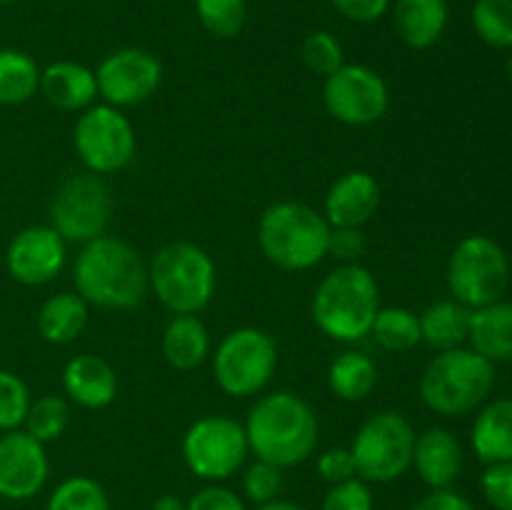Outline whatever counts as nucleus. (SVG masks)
<instances>
[{
	"label": "nucleus",
	"mask_w": 512,
	"mask_h": 510,
	"mask_svg": "<svg viewBox=\"0 0 512 510\" xmlns=\"http://www.w3.org/2000/svg\"><path fill=\"white\" fill-rule=\"evenodd\" d=\"M75 293L88 305L130 310L148 293V265L138 250L115 235H100L83 245L73 265Z\"/></svg>",
	"instance_id": "1"
},
{
	"label": "nucleus",
	"mask_w": 512,
	"mask_h": 510,
	"mask_svg": "<svg viewBox=\"0 0 512 510\" xmlns=\"http://www.w3.org/2000/svg\"><path fill=\"white\" fill-rule=\"evenodd\" d=\"M250 453L278 468H293L315 453L320 425L313 405L290 390L255 400L245 420Z\"/></svg>",
	"instance_id": "2"
},
{
	"label": "nucleus",
	"mask_w": 512,
	"mask_h": 510,
	"mask_svg": "<svg viewBox=\"0 0 512 510\" xmlns=\"http://www.w3.org/2000/svg\"><path fill=\"white\" fill-rule=\"evenodd\" d=\"M380 310V290L375 275L360 263L330 270L313 295V320L328 338L340 343L370 335Z\"/></svg>",
	"instance_id": "3"
},
{
	"label": "nucleus",
	"mask_w": 512,
	"mask_h": 510,
	"mask_svg": "<svg viewBox=\"0 0 512 510\" xmlns=\"http://www.w3.org/2000/svg\"><path fill=\"white\" fill-rule=\"evenodd\" d=\"M330 223L305 203H273L258 220V245L280 270H310L328 255Z\"/></svg>",
	"instance_id": "4"
},
{
	"label": "nucleus",
	"mask_w": 512,
	"mask_h": 510,
	"mask_svg": "<svg viewBox=\"0 0 512 510\" xmlns=\"http://www.w3.org/2000/svg\"><path fill=\"white\" fill-rule=\"evenodd\" d=\"M495 385V365L473 348L443 350L420 375V398L433 413L468 415L485 403Z\"/></svg>",
	"instance_id": "5"
},
{
	"label": "nucleus",
	"mask_w": 512,
	"mask_h": 510,
	"mask_svg": "<svg viewBox=\"0 0 512 510\" xmlns=\"http://www.w3.org/2000/svg\"><path fill=\"white\" fill-rule=\"evenodd\" d=\"M148 280L170 313L195 315L215 295V263L200 245L175 240L153 255Z\"/></svg>",
	"instance_id": "6"
},
{
	"label": "nucleus",
	"mask_w": 512,
	"mask_h": 510,
	"mask_svg": "<svg viewBox=\"0 0 512 510\" xmlns=\"http://www.w3.org/2000/svg\"><path fill=\"white\" fill-rule=\"evenodd\" d=\"M415 430L398 410L370 415L355 433L353 453L358 478L365 483H393L413 468Z\"/></svg>",
	"instance_id": "7"
},
{
	"label": "nucleus",
	"mask_w": 512,
	"mask_h": 510,
	"mask_svg": "<svg viewBox=\"0 0 512 510\" xmlns=\"http://www.w3.org/2000/svg\"><path fill=\"white\" fill-rule=\"evenodd\" d=\"M510 285V263L500 243L488 235H468L448 260V288L458 303L475 310L503 300Z\"/></svg>",
	"instance_id": "8"
},
{
	"label": "nucleus",
	"mask_w": 512,
	"mask_h": 510,
	"mask_svg": "<svg viewBox=\"0 0 512 510\" xmlns=\"http://www.w3.org/2000/svg\"><path fill=\"white\" fill-rule=\"evenodd\" d=\"M278 365V345L260 328H238L220 340L213 355L218 388L233 398H250L270 383Z\"/></svg>",
	"instance_id": "9"
},
{
	"label": "nucleus",
	"mask_w": 512,
	"mask_h": 510,
	"mask_svg": "<svg viewBox=\"0 0 512 510\" xmlns=\"http://www.w3.org/2000/svg\"><path fill=\"white\" fill-rule=\"evenodd\" d=\"M113 215V195L103 175L75 173L55 188L50 225L65 243H90L105 235Z\"/></svg>",
	"instance_id": "10"
},
{
	"label": "nucleus",
	"mask_w": 512,
	"mask_h": 510,
	"mask_svg": "<svg viewBox=\"0 0 512 510\" xmlns=\"http://www.w3.org/2000/svg\"><path fill=\"white\" fill-rule=\"evenodd\" d=\"M250 453L248 435L228 415H203L183 435V460L190 473L220 483L238 473Z\"/></svg>",
	"instance_id": "11"
},
{
	"label": "nucleus",
	"mask_w": 512,
	"mask_h": 510,
	"mask_svg": "<svg viewBox=\"0 0 512 510\" xmlns=\"http://www.w3.org/2000/svg\"><path fill=\"white\" fill-rule=\"evenodd\" d=\"M75 153L88 173L110 175L128 168L135 158V130L128 115L113 105H90L75 123Z\"/></svg>",
	"instance_id": "12"
},
{
	"label": "nucleus",
	"mask_w": 512,
	"mask_h": 510,
	"mask_svg": "<svg viewBox=\"0 0 512 510\" xmlns=\"http://www.w3.org/2000/svg\"><path fill=\"white\" fill-rule=\"evenodd\" d=\"M323 100L328 113L345 125H373L388 113L390 90L378 70L363 63H343L325 78Z\"/></svg>",
	"instance_id": "13"
},
{
	"label": "nucleus",
	"mask_w": 512,
	"mask_h": 510,
	"mask_svg": "<svg viewBox=\"0 0 512 510\" xmlns=\"http://www.w3.org/2000/svg\"><path fill=\"white\" fill-rule=\"evenodd\" d=\"M98 95L113 108H133L155 95L163 83V65L145 48H120L95 70Z\"/></svg>",
	"instance_id": "14"
},
{
	"label": "nucleus",
	"mask_w": 512,
	"mask_h": 510,
	"mask_svg": "<svg viewBox=\"0 0 512 510\" xmlns=\"http://www.w3.org/2000/svg\"><path fill=\"white\" fill-rule=\"evenodd\" d=\"M50 463L45 445L25 430L0 435V498L30 500L48 483Z\"/></svg>",
	"instance_id": "15"
},
{
	"label": "nucleus",
	"mask_w": 512,
	"mask_h": 510,
	"mask_svg": "<svg viewBox=\"0 0 512 510\" xmlns=\"http://www.w3.org/2000/svg\"><path fill=\"white\" fill-rule=\"evenodd\" d=\"M65 245L53 225H30L10 240L5 253L8 273L23 285L50 283L65 265Z\"/></svg>",
	"instance_id": "16"
},
{
	"label": "nucleus",
	"mask_w": 512,
	"mask_h": 510,
	"mask_svg": "<svg viewBox=\"0 0 512 510\" xmlns=\"http://www.w3.org/2000/svg\"><path fill=\"white\" fill-rule=\"evenodd\" d=\"M380 208V185L365 170L343 173L325 195V220L330 228H363Z\"/></svg>",
	"instance_id": "17"
},
{
	"label": "nucleus",
	"mask_w": 512,
	"mask_h": 510,
	"mask_svg": "<svg viewBox=\"0 0 512 510\" xmlns=\"http://www.w3.org/2000/svg\"><path fill=\"white\" fill-rule=\"evenodd\" d=\"M413 468L430 490L453 488L463 470V445L445 428H428L415 438Z\"/></svg>",
	"instance_id": "18"
},
{
	"label": "nucleus",
	"mask_w": 512,
	"mask_h": 510,
	"mask_svg": "<svg viewBox=\"0 0 512 510\" xmlns=\"http://www.w3.org/2000/svg\"><path fill=\"white\" fill-rule=\"evenodd\" d=\"M63 388L73 403L88 410H103L118 395V375L113 365L93 353L75 355L63 370Z\"/></svg>",
	"instance_id": "19"
},
{
	"label": "nucleus",
	"mask_w": 512,
	"mask_h": 510,
	"mask_svg": "<svg viewBox=\"0 0 512 510\" xmlns=\"http://www.w3.org/2000/svg\"><path fill=\"white\" fill-rule=\"evenodd\" d=\"M40 93L58 110H85L98 98L95 73L75 60H58L40 70Z\"/></svg>",
	"instance_id": "20"
},
{
	"label": "nucleus",
	"mask_w": 512,
	"mask_h": 510,
	"mask_svg": "<svg viewBox=\"0 0 512 510\" xmlns=\"http://www.w3.org/2000/svg\"><path fill=\"white\" fill-rule=\"evenodd\" d=\"M448 0H395L393 20L400 40L413 50H428L448 28Z\"/></svg>",
	"instance_id": "21"
},
{
	"label": "nucleus",
	"mask_w": 512,
	"mask_h": 510,
	"mask_svg": "<svg viewBox=\"0 0 512 510\" xmlns=\"http://www.w3.org/2000/svg\"><path fill=\"white\" fill-rule=\"evenodd\" d=\"M468 340L475 353L488 358L490 363L512 360V303L483 305L470 313Z\"/></svg>",
	"instance_id": "22"
},
{
	"label": "nucleus",
	"mask_w": 512,
	"mask_h": 510,
	"mask_svg": "<svg viewBox=\"0 0 512 510\" xmlns=\"http://www.w3.org/2000/svg\"><path fill=\"white\" fill-rule=\"evenodd\" d=\"M470 443L483 463L512 460V398L493 400L480 410L473 423Z\"/></svg>",
	"instance_id": "23"
},
{
	"label": "nucleus",
	"mask_w": 512,
	"mask_h": 510,
	"mask_svg": "<svg viewBox=\"0 0 512 510\" xmlns=\"http://www.w3.org/2000/svg\"><path fill=\"white\" fill-rule=\"evenodd\" d=\"M210 353V333L198 315H173L163 330V355L175 370H193Z\"/></svg>",
	"instance_id": "24"
},
{
	"label": "nucleus",
	"mask_w": 512,
	"mask_h": 510,
	"mask_svg": "<svg viewBox=\"0 0 512 510\" xmlns=\"http://www.w3.org/2000/svg\"><path fill=\"white\" fill-rule=\"evenodd\" d=\"M470 313L473 310L465 308L458 300H438V303L428 305L418 315L423 343L438 353L460 348V343L468 338Z\"/></svg>",
	"instance_id": "25"
},
{
	"label": "nucleus",
	"mask_w": 512,
	"mask_h": 510,
	"mask_svg": "<svg viewBox=\"0 0 512 510\" xmlns=\"http://www.w3.org/2000/svg\"><path fill=\"white\" fill-rule=\"evenodd\" d=\"M88 325V303L78 293L50 295L38 310V330L48 343L68 345Z\"/></svg>",
	"instance_id": "26"
},
{
	"label": "nucleus",
	"mask_w": 512,
	"mask_h": 510,
	"mask_svg": "<svg viewBox=\"0 0 512 510\" xmlns=\"http://www.w3.org/2000/svg\"><path fill=\"white\" fill-rule=\"evenodd\" d=\"M330 390L338 395L345 403H358V400H365L378 385V365L370 355L355 353V350H348V353L338 355L330 365L328 373Z\"/></svg>",
	"instance_id": "27"
},
{
	"label": "nucleus",
	"mask_w": 512,
	"mask_h": 510,
	"mask_svg": "<svg viewBox=\"0 0 512 510\" xmlns=\"http://www.w3.org/2000/svg\"><path fill=\"white\" fill-rule=\"evenodd\" d=\"M40 88V68L28 53L0 50V105L28 103Z\"/></svg>",
	"instance_id": "28"
},
{
	"label": "nucleus",
	"mask_w": 512,
	"mask_h": 510,
	"mask_svg": "<svg viewBox=\"0 0 512 510\" xmlns=\"http://www.w3.org/2000/svg\"><path fill=\"white\" fill-rule=\"evenodd\" d=\"M370 335H373L375 343L383 350H388V353H408L415 345L423 343V335H420V318L413 310L400 308V305L380 308L373 320V328H370Z\"/></svg>",
	"instance_id": "29"
},
{
	"label": "nucleus",
	"mask_w": 512,
	"mask_h": 510,
	"mask_svg": "<svg viewBox=\"0 0 512 510\" xmlns=\"http://www.w3.org/2000/svg\"><path fill=\"white\" fill-rule=\"evenodd\" d=\"M45 510H110V498L98 480L73 475L55 485Z\"/></svg>",
	"instance_id": "30"
},
{
	"label": "nucleus",
	"mask_w": 512,
	"mask_h": 510,
	"mask_svg": "<svg viewBox=\"0 0 512 510\" xmlns=\"http://www.w3.org/2000/svg\"><path fill=\"white\" fill-rule=\"evenodd\" d=\"M70 423V405L60 395H40L30 403L28 415H25V433L33 435L38 443H50L65 433Z\"/></svg>",
	"instance_id": "31"
},
{
	"label": "nucleus",
	"mask_w": 512,
	"mask_h": 510,
	"mask_svg": "<svg viewBox=\"0 0 512 510\" xmlns=\"http://www.w3.org/2000/svg\"><path fill=\"white\" fill-rule=\"evenodd\" d=\"M473 28L490 48H512V0H475Z\"/></svg>",
	"instance_id": "32"
},
{
	"label": "nucleus",
	"mask_w": 512,
	"mask_h": 510,
	"mask_svg": "<svg viewBox=\"0 0 512 510\" xmlns=\"http://www.w3.org/2000/svg\"><path fill=\"white\" fill-rule=\"evenodd\" d=\"M200 25L215 38H235L248 20L245 0H195Z\"/></svg>",
	"instance_id": "33"
},
{
	"label": "nucleus",
	"mask_w": 512,
	"mask_h": 510,
	"mask_svg": "<svg viewBox=\"0 0 512 510\" xmlns=\"http://www.w3.org/2000/svg\"><path fill=\"white\" fill-rule=\"evenodd\" d=\"M30 390L10 370H0V430H18L30 410Z\"/></svg>",
	"instance_id": "34"
},
{
	"label": "nucleus",
	"mask_w": 512,
	"mask_h": 510,
	"mask_svg": "<svg viewBox=\"0 0 512 510\" xmlns=\"http://www.w3.org/2000/svg\"><path fill=\"white\" fill-rule=\"evenodd\" d=\"M303 63L315 75H333L343 65V45L328 30H315L303 43Z\"/></svg>",
	"instance_id": "35"
},
{
	"label": "nucleus",
	"mask_w": 512,
	"mask_h": 510,
	"mask_svg": "<svg viewBox=\"0 0 512 510\" xmlns=\"http://www.w3.org/2000/svg\"><path fill=\"white\" fill-rule=\"evenodd\" d=\"M280 490H283V468L260 458H255V463L245 468L243 493L250 503H270V500L280 498Z\"/></svg>",
	"instance_id": "36"
},
{
	"label": "nucleus",
	"mask_w": 512,
	"mask_h": 510,
	"mask_svg": "<svg viewBox=\"0 0 512 510\" xmlns=\"http://www.w3.org/2000/svg\"><path fill=\"white\" fill-rule=\"evenodd\" d=\"M375 498L370 485L363 478H350L345 483L330 485V490L325 493L323 505L320 510H373Z\"/></svg>",
	"instance_id": "37"
},
{
	"label": "nucleus",
	"mask_w": 512,
	"mask_h": 510,
	"mask_svg": "<svg viewBox=\"0 0 512 510\" xmlns=\"http://www.w3.org/2000/svg\"><path fill=\"white\" fill-rule=\"evenodd\" d=\"M483 495L495 510H512V460L490 463L483 473Z\"/></svg>",
	"instance_id": "38"
},
{
	"label": "nucleus",
	"mask_w": 512,
	"mask_h": 510,
	"mask_svg": "<svg viewBox=\"0 0 512 510\" xmlns=\"http://www.w3.org/2000/svg\"><path fill=\"white\" fill-rule=\"evenodd\" d=\"M328 255L340 265L358 263L365 255V235L360 228H333L328 240Z\"/></svg>",
	"instance_id": "39"
},
{
	"label": "nucleus",
	"mask_w": 512,
	"mask_h": 510,
	"mask_svg": "<svg viewBox=\"0 0 512 510\" xmlns=\"http://www.w3.org/2000/svg\"><path fill=\"white\" fill-rule=\"evenodd\" d=\"M318 475L330 485H338L355 478L358 470H355V460L350 448H328L325 453H320Z\"/></svg>",
	"instance_id": "40"
},
{
	"label": "nucleus",
	"mask_w": 512,
	"mask_h": 510,
	"mask_svg": "<svg viewBox=\"0 0 512 510\" xmlns=\"http://www.w3.org/2000/svg\"><path fill=\"white\" fill-rule=\"evenodd\" d=\"M188 510H248L245 500L225 485H205L188 500Z\"/></svg>",
	"instance_id": "41"
},
{
	"label": "nucleus",
	"mask_w": 512,
	"mask_h": 510,
	"mask_svg": "<svg viewBox=\"0 0 512 510\" xmlns=\"http://www.w3.org/2000/svg\"><path fill=\"white\" fill-rule=\"evenodd\" d=\"M343 18L353 23H375L390 8V0H330Z\"/></svg>",
	"instance_id": "42"
},
{
	"label": "nucleus",
	"mask_w": 512,
	"mask_h": 510,
	"mask_svg": "<svg viewBox=\"0 0 512 510\" xmlns=\"http://www.w3.org/2000/svg\"><path fill=\"white\" fill-rule=\"evenodd\" d=\"M410 510H475V505L470 503L465 495L455 493L453 488H445L430 490V493L425 495V498H420Z\"/></svg>",
	"instance_id": "43"
},
{
	"label": "nucleus",
	"mask_w": 512,
	"mask_h": 510,
	"mask_svg": "<svg viewBox=\"0 0 512 510\" xmlns=\"http://www.w3.org/2000/svg\"><path fill=\"white\" fill-rule=\"evenodd\" d=\"M153 510H188V500H183L180 495L165 493L155 500Z\"/></svg>",
	"instance_id": "44"
},
{
	"label": "nucleus",
	"mask_w": 512,
	"mask_h": 510,
	"mask_svg": "<svg viewBox=\"0 0 512 510\" xmlns=\"http://www.w3.org/2000/svg\"><path fill=\"white\" fill-rule=\"evenodd\" d=\"M255 510H305L303 505L293 503V500H283V498H275L270 500V503H263V505H255Z\"/></svg>",
	"instance_id": "45"
},
{
	"label": "nucleus",
	"mask_w": 512,
	"mask_h": 510,
	"mask_svg": "<svg viewBox=\"0 0 512 510\" xmlns=\"http://www.w3.org/2000/svg\"><path fill=\"white\" fill-rule=\"evenodd\" d=\"M508 75H510V80H512V55L508 58Z\"/></svg>",
	"instance_id": "46"
},
{
	"label": "nucleus",
	"mask_w": 512,
	"mask_h": 510,
	"mask_svg": "<svg viewBox=\"0 0 512 510\" xmlns=\"http://www.w3.org/2000/svg\"><path fill=\"white\" fill-rule=\"evenodd\" d=\"M10 3H15V0H0V5H10Z\"/></svg>",
	"instance_id": "47"
}]
</instances>
